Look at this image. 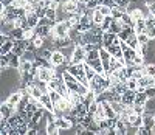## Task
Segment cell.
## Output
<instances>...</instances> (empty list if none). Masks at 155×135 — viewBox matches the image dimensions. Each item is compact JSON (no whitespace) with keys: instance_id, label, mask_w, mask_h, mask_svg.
Here are the masks:
<instances>
[{"instance_id":"cell-1","label":"cell","mask_w":155,"mask_h":135,"mask_svg":"<svg viewBox=\"0 0 155 135\" xmlns=\"http://www.w3.org/2000/svg\"><path fill=\"white\" fill-rule=\"evenodd\" d=\"M87 61V50L81 44H74V50L71 55V64H82Z\"/></svg>"},{"instance_id":"cell-2","label":"cell","mask_w":155,"mask_h":135,"mask_svg":"<svg viewBox=\"0 0 155 135\" xmlns=\"http://www.w3.org/2000/svg\"><path fill=\"white\" fill-rule=\"evenodd\" d=\"M16 112H17V107H14V106L8 104L6 101H3L2 106H0V120H8Z\"/></svg>"},{"instance_id":"cell-3","label":"cell","mask_w":155,"mask_h":135,"mask_svg":"<svg viewBox=\"0 0 155 135\" xmlns=\"http://www.w3.org/2000/svg\"><path fill=\"white\" fill-rule=\"evenodd\" d=\"M50 62H51V65H54V67H62L64 64H65V55H64L61 50H54Z\"/></svg>"},{"instance_id":"cell-4","label":"cell","mask_w":155,"mask_h":135,"mask_svg":"<svg viewBox=\"0 0 155 135\" xmlns=\"http://www.w3.org/2000/svg\"><path fill=\"white\" fill-rule=\"evenodd\" d=\"M54 123L58 124V127H59L61 130H67V129H71V127L74 126V124H73V121H71L67 115L56 118V120H54Z\"/></svg>"},{"instance_id":"cell-5","label":"cell","mask_w":155,"mask_h":135,"mask_svg":"<svg viewBox=\"0 0 155 135\" xmlns=\"http://www.w3.org/2000/svg\"><path fill=\"white\" fill-rule=\"evenodd\" d=\"M135 95H137V92L134 90H126L123 95H121V103L124 106H132L135 104Z\"/></svg>"},{"instance_id":"cell-6","label":"cell","mask_w":155,"mask_h":135,"mask_svg":"<svg viewBox=\"0 0 155 135\" xmlns=\"http://www.w3.org/2000/svg\"><path fill=\"white\" fill-rule=\"evenodd\" d=\"M14 45H16V40H12V39H8L6 42L0 44V56L9 55V53L12 51V48H14Z\"/></svg>"},{"instance_id":"cell-7","label":"cell","mask_w":155,"mask_h":135,"mask_svg":"<svg viewBox=\"0 0 155 135\" xmlns=\"http://www.w3.org/2000/svg\"><path fill=\"white\" fill-rule=\"evenodd\" d=\"M22 96H23V92H22V90L14 92V93H11V95H8L6 103H8V104H11V106H14V107H17V104L22 101Z\"/></svg>"},{"instance_id":"cell-8","label":"cell","mask_w":155,"mask_h":135,"mask_svg":"<svg viewBox=\"0 0 155 135\" xmlns=\"http://www.w3.org/2000/svg\"><path fill=\"white\" fill-rule=\"evenodd\" d=\"M127 130H129V124L118 116V121H116V124H115V133L124 135V133H127Z\"/></svg>"},{"instance_id":"cell-9","label":"cell","mask_w":155,"mask_h":135,"mask_svg":"<svg viewBox=\"0 0 155 135\" xmlns=\"http://www.w3.org/2000/svg\"><path fill=\"white\" fill-rule=\"evenodd\" d=\"M36 36H41V37H48L51 33V25H37L36 26Z\"/></svg>"},{"instance_id":"cell-10","label":"cell","mask_w":155,"mask_h":135,"mask_svg":"<svg viewBox=\"0 0 155 135\" xmlns=\"http://www.w3.org/2000/svg\"><path fill=\"white\" fill-rule=\"evenodd\" d=\"M41 101H42V104H44V107H45V110L53 112V109H54V103L51 101V98H50V92H48V93H44V95L41 96Z\"/></svg>"},{"instance_id":"cell-11","label":"cell","mask_w":155,"mask_h":135,"mask_svg":"<svg viewBox=\"0 0 155 135\" xmlns=\"http://www.w3.org/2000/svg\"><path fill=\"white\" fill-rule=\"evenodd\" d=\"M132 33H135V30H134V26H130V25H123V30L118 33V36H120V39L121 40H127V37L130 36Z\"/></svg>"},{"instance_id":"cell-12","label":"cell","mask_w":155,"mask_h":135,"mask_svg":"<svg viewBox=\"0 0 155 135\" xmlns=\"http://www.w3.org/2000/svg\"><path fill=\"white\" fill-rule=\"evenodd\" d=\"M124 42H126L129 47H132L134 50H137V48L141 45V44L138 42V36H137V33H132L130 36L127 37V40H124Z\"/></svg>"},{"instance_id":"cell-13","label":"cell","mask_w":155,"mask_h":135,"mask_svg":"<svg viewBox=\"0 0 155 135\" xmlns=\"http://www.w3.org/2000/svg\"><path fill=\"white\" fill-rule=\"evenodd\" d=\"M92 19H93V23H95L96 26H99L102 22H104L106 16H102V14H101V11L96 8V9H93V11H92Z\"/></svg>"},{"instance_id":"cell-14","label":"cell","mask_w":155,"mask_h":135,"mask_svg":"<svg viewBox=\"0 0 155 135\" xmlns=\"http://www.w3.org/2000/svg\"><path fill=\"white\" fill-rule=\"evenodd\" d=\"M45 133H48V135H56V133H61V129L58 127V124L54 123V121H50V123H47Z\"/></svg>"},{"instance_id":"cell-15","label":"cell","mask_w":155,"mask_h":135,"mask_svg":"<svg viewBox=\"0 0 155 135\" xmlns=\"http://www.w3.org/2000/svg\"><path fill=\"white\" fill-rule=\"evenodd\" d=\"M9 37L12 40H22V39H25V30L23 28H14L9 33Z\"/></svg>"},{"instance_id":"cell-16","label":"cell","mask_w":155,"mask_h":135,"mask_svg":"<svg viewBox=\"0 0 155 135\" xmlns=\"http://www.w3.org/2000/svg\"><path fill=\"white\" fill-rule=\"evenodd\" d=\"M147 95H146V92H137V95H135V104H140V106H144L146 101H147Z\"/></svg>"},{"instance_id":"cell-17","label":"cell","mask_w":155,"mask_h":135,"mask_svg":"<svg viewBox=\"0 0 155 135\" xmlns=\"http://www.w3.org/2000/svg\"><path fill=\"white\" fill-rule=\"evenodd\" d=\"M84 72H85V76H87L90 81H92V79L95 78V75H96V70H95L90 64H87V62H84Z\"/></svg>"},{"instance_id":"cell-18","label":"cell","mask_w":155,"mask_h":135,"mask_svg":"<svg viewBox=\"0 0 155 135\" xmlns=\"http://www.w3.org/2000/svg\"><path fill=\"white\" fill-rule=\"evenodd\" d=\"M134 30H135V33H137V34L144 33V31H146V20L143 19V20H138V22H135V25H134Z\"/></svg>"},{"instance_id":"cell-19","label":"cell","mask_w":155,"mask_h":135,"mask_svg":"<svg viewBox=\"0 0 155 135\" xmlns=\"http://www.w3.org/2000/svg\"><path fill=\"white\" fill-rule=\"evenodd\" d=\"M112 22H113V17H112V16H107V17L104 19V22H102V23L99 25V28H101L102 31H104V33H106V31H109V30H110Z\"/></svg>"},{"instance_id":"cell-20","label":"cell","mask_w":155,"mask_h":135,"mask_svg":"<svg viewBox=\"0 0 155 135\" xmlns=\"http://www.w3.org/2000/svg\"><path fill=\"white\" fill-rule=\"evenodd\" d=\"M126 86H127V89H129V90L137 92V89H138V81H137L135 78H129V79L126 81Z\"/></svg>"},{"instance_id":"cell-21","label":"cell","mask_w":155,"mask_h":135,"mask_svg":"<svg viewBox=\"0 0 155 135\" xmlns=\"http://www.w3.org/2000/svg\"><path fill=\"white\" fill-rule=\"evenodd\" d=\"M64 8H65V11H68V12H74L78 9V3L70 2V0H65V2H64Z\"/></svg>"},{"instance_id":"cell-22","label":"cell","mask_w":155,"mask_h":135,"mask_svg":"<svg viewBox=\"0 0 155 135\" xmlns=\"http://www.w3.org/2000/svg\"><path fill=\"white\" fill-rule=\"evenodd\" d=\"M98 9L101 11V14H102V16H106V17H107V16H112V8H109V6H107V5H104V3L99 5V6H98Z\"/></svg>"},{"instance_id":"cell-23","label":"cell","mask_w":155,"mask_h":135,"mask_svg":"<svg viewBox=\"0 0 155 135\" xmlns=\"http://www.w3.org/2000/svg\"><path fill=\"white\" fill-rule=\"evenodd\" d=\"M137 36H138V42H140L141 45H147V44H149V40H152L146 33H141V34H137Z\"/></svg>"},{"instance_id":"cell-24","label":"cell","mask_w":155,"mask_h":135,"mask_svg":"<svg viewBox=\"0 0 155 135\" xmlns=\"http://www.w3.org/2000/svg\"><path fill=\"white\" fill-rule=\"evenodd\" d=\"M144 72L149 76H155V64H144Z\"/></svg>"},{"instance_id":"cell-25","label":"cell","mask_w":155,"mask_h":135,"mask_svg":"<svg viewBox=\"0 0 155 135\" xmlns=\"http://www.w3.org/2000/svg\"><path fill=\"white\" fill-rule=\"evenodd\" d=\"M115 2H116V3H118V5H120V8H121V9H123L124 12L127 11L126 8H127L129 5H130V0H115Z\"/></svg>"},{"instance_id":"cell-26","label":"cell","mask_w":155,"mask_h":135,"mask_svg":"<svg viewBox=\"0 0 155 135\" xmlns=\"http://www.w3.org/2000/svg\"><path fill=\"white\" fill-rule=\"evenodd\" d=\"M102 3L104 5H107L109 8H112V9H115V8H120V5L115 2V0H102Z\"/></svg>"},{"instance_id":"cell-27","label":"cell","mask_w":155,"mask_h":135,"mask_svg":"<svg viewBox=\"0 0 155 135\" xmlns=\"http://www.w3.org/2000/svg\"><path fill=\"white\" fill-rule=\"evenodd\" d=\"M134 112H135L137 115H143V113H144V106L134 104Z\"/></svg>"},{"instance_id":"cell-28","label":"cell","mask_w":155,"mask_h":135,"mask_svg":"<svg viewBox=\"0 0 155 135\" xmlns=\"http://www.w3.org/2000/svg\"><path fill=\"white\" fill-rule=\"evenodd\" d=\"M146 6L149 8V11H150V14L155 17V2H150V3H146Z\"/></svg>"},{"instance_id":"cell-29","label":"cell","mask_w":155,"mask_h":135,"mask_svg":"<svg viewBox=\"0 0 155 135\" xmlns=\"http://www.w3.org/2000/svg\"><path fill=\"white\" fill-rule=\"evenodd\" d=\"M79 2H82V3H88V0H79Z\"/></svg>"},{"instance_id":"cell-30","label":"cell","mask_w":155,"mask_h":135,"mask_svg":"<svg viewBox=\"0 0 155 135\" xmlns=\"http://www.w3.org/2000/svg\"><path fill=\"white\" fill-rule=\"evenodd\" d=\"M153 40H155V39H153Z\"/></svg>"}]
</instances>
